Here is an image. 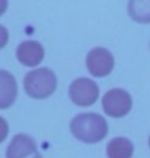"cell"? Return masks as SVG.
<instances>
[{
  "instance_id": "cell-1",
  "label": "cell",
  "mask_w": 150,
  "mask_h": 158,
  "mask_svg": "<svg viewBox=\"0 0 150 158\" xmlns=\"http://www.w3.org/2000/svg\"><path fill=\"white\" fill-rule=\"evenodd\" d=\"M70 129L77 140L87 144H95L106 137L108 124L104 117L97 113H82L72 119Z\"/></svg>"
},
{
  "instance_id": "cell-2",
  "label": "cell",
  "mask_w": 150,
  "mask_h": 158,
  "mask_svg": "<svg viewBox=\"0 0 150 158\" xmlns=\"http://www.w3.org/2000/svg\"><path fill=\"white\" fill-rule=\"evenodd\" d=\"M24 87L26 93L34 99H45L56 90L57 77L49 68L32 70L25 76Z\"/></svg>"
},
{
  "instance_id": "cell-3",
  "label": "cell",
  "mask_w": 150,
  "mask_h": 158,
  "mask_svg": "<svg viewBox=\"0 0 150 158\" xmlns=\"http://www.w3.org/2000/svg\"><path fill=\"white\" fill-rule=\"evenodd\" d=\"M132 104L130 94L120 88H113L107 91L102 100L104 112L114 118L126 115L132 109Z\"/></svg>"
},
{
  "instance_id": "cell-4",
  "label": "cell",
  "mask_w": 150,
  "mask_h": 158,
  "mask_svg": "<svg viewBox=\"0 0 150 158\" xmlns=\"http://www.w3.org/2000/svg\"><path fill=\"white\" fill-rule=\"evenodd\" d=\"M69 96L76 105L88 107L98 100L99 87L97 83L90 78H78L70 85Z\"/></svg>"
},
{
  "instance_id": "cell-5",
  "label": "cell",
  "mask_w": 150,
  "mask_h": 158,
  "mask_svg": "<svg viewBox=\"0 0 150 158\" xmlns=\"http://www.w3.org/2000/svg\"><path fill=\"white\" fill-rule=\"evenodd\" d=\"M87 67L95 77L109 75L114 67V58L109 50L104 47L92 48L87 56Z\"/></svg>"
},
{
  "instance_id": "cell-6",
  "label": "cell",
  "mask_w": 150,
  "mask_h": 158,
  "mask_svg": "<svg viewBox=\"0 0 150 158\" xmlns=\"http://www.w3.org/2000/svg\"><path fill=\"white\" fill-rule=\"evenodd\" d=\"M6 158H42L36 143L27 135H18L12 139L6 151Z\"/></svg>"
},
{
  "instance_id": "cell-7",
  "label": "cell",
  "mask_w": 150,
  "mask_h": 158,
  "mask_svg": "<svg viewBox=\"0 0 150 158\" xmlns=\"http://www.w3.org/2000/svg\"><path fill=\"white\" fill-rule=\"evenodd\" d=\"M17 58L27 67L39 65L44 58L43 46L35 40H25L17 48Z\"/></svg>"
},
{
  "instance_id": "cell-8",
  "label": "cell",
  "mask_w": 150,
  "mask_h": 158,
  "mask_svg": "<svg viewBox=\"0 0 150 158\" xmlns=\"http://www.w3.org/2000/svg\"><path fill=\"white\" fill-rule=\"evenodd\" d=\"M18 94V85L14 75L0 70V109H6L15 103Z\"/></svg>"
},
{
  "instance_id": "cell-9",
  "label": "cell",
  "mask_w": 150,
  "mask_h": 158,
  "mask_svg": "<svg viewBox=\"0 0 150 158\" xmlns=\"http://www.w3.org/2000/svg\"><path fill=\"white\" fill-rule=\"evenodd\" d=\"M127 14L137 23H150V0H129Z\"/></svg>"
},
{
  "instance_id": "cell-10",
  "label": "cell",
  "mask_w": 150,
  "mask_h": 158,
  "mask_svg": "<svg viewBox=\"0 0 150 158\" xmlns=\"http://www.w3.org/2000/svg\"><path fill=\"white\" fill-rule=\"evenodd\" d=\"M134 146L126 138H115L107 146L108 158H132Z\"/></svg>"
},
{
  "instance_id": "cell-11",
  "label": "cell",
  "mask_w": 150,
  "mask_h": 158,
  "mask_svg": "<svg viewBox=\"0 0 150 158\" xmlns=\"http://www.w3.org/2000/svg\"><path fill=\"white\" fill-rule=\"evenodd\" d=\"M8 134V124L5 121V119H3L0 116V143L3 142L7 137Z\"/></svg>"
},
{
  "instance_id": "cell-12",
  "label": "cell",
  "mask_w": 150,
  "mask_h": 158,
  "mask_svg": "<svg viewBox=\"0 0 150 158\" xmlns=\"http://www.w3.org/2000/svg\"><path fill=\"white\" fill-rule=\"evenodd\" d=\"M8 42V31L7 29L0 25V49L3 48Z\"/></svg>"
},
{
  "instance_id": "cell-13",
  "label": "cell",
  "mask_w": 150,
  "mask_h": 158,
  "mask_svg": "<svg viewBox=\"0 0 150 158\" xmlns=\"http://www.w3.org/2000/svg\"><path fill=\"white\" fill-rule=\"evenodd\" d=\"M8 1L7 0H0V15H2L7 8Z\"/></svg>"
},
{
  "instance_id": "cell-14",
  "label": "cell",
  "mask_w": 150,
  "mask_h": 158,
  "mask_svg": "<svg viewBox=\"0 0 150 158\" xmlns=\"http://www.w3.org/2000/svg\"><path fill=\"white\" fill-rule=\"evenodd\" d=\"M149 146H150V138H149Z\"/></svg>"
}]
</instances>
